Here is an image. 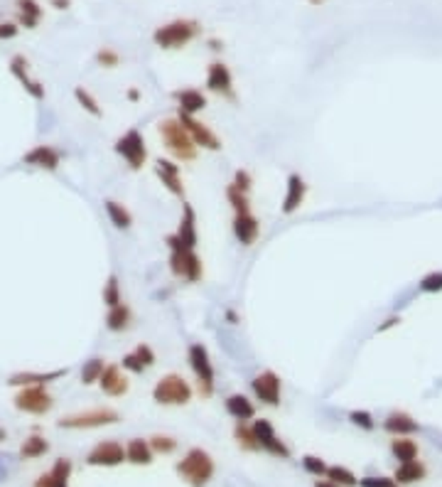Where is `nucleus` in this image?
I'll list each match as a JSON object with an SVG mask.
<instances>
[{"mask_svg":"<svg viewBox=\"0 0 442 487\" xmlns=\"http://www.w3.org/2000/svg\"><path fill=\"white\" fill-rule=\"evenodd\" d=\"M165 244L170 249V258H168L170 274L174 278L187 280V283H199L204 278V263L202 256L197 254V249L185 247L174 234L165 236Z\"/></svg>","mask_w":442,"mask_h":487,"instance_id":"f257e3e1","label":"nucleus"},{"mask_svg":"<svg viewBox=\"0 0 442 487\" xmlns=\"http://www.w3.org/2000/svg\"><path fill=\"white\" fill-rule=\"evenodd\" d=\"M174 472L179 475V480L187 482L190 487H207L214 480L217 472V463H214L212 453L204 448H190L182 460H177Z\"/></svg>","mask_w":442,"mask_h":487,"instance_id":"f03ea898","label":"nucleus"},{"mask_svg":"<svg viewBox=\"0 0 442 487\" xmlns=\"http://www.w3.org/2000/svg\"><path fill=\"white\" fill-rule=\"evenodd\" d=\"M157 133H160V140H163L165 151L179 162H192L199 155V148L194 146V140L190 138L187 128L179 124V118H163L157 124Z\"/></svg>","mask_w":442,"mask_h":487,"instance_id":"7ed1b4c3","label":"nucleus"},{"mask_svg":"<svg viewBox=\"0 0 442 487\" xmlns=\"http://www.w3.org/2000/svg\"><path fill=\"white\" fill-rule=\"evenodd\" d=\"M187 364H190L192 374L197 381V392L204 399H212L217 392V370H214L212 354H209L207 345L202 342H192L187 347Z\"/></svg>","mask_w":442,"mask_h":487,"instance_id":"20e7f679","label":"nucleus"},{"mask_svg":"<svg viewBox=\"0 0 442 487\" xmlns=\"http://www.w3.org/2000/svg\"><path fill=\"white\" fill-rule=\"evenodd\" d=\"M202 35V25L190 17H179L168 25H160V28L152 32V42H155L160 50H182Z\"/></svg>","mask_w":442,"mask_h":487,"instance_id":"39448f33","label":"nucleus"},{"mask_svg":"<svg viewBox=\"0 0 442 487\" xmlns=\"http://www.w3.org/2000/svg\"><path fill=\"white\" fill-rule=\"evenodd\" d=\"M194 397V389L192 384L177 372H170V374L160 376L152 387V401L160 403V406H187Z\"/></svg>","mask_w":442,"mask_h":487,"instance_id":"423d86ee","label":"nucleus"},{"mask_svg":"<svg viewBox=\"0 0 442 487\" xmlns=\"http://www.w3.org/2000/svg\"><path fill=\"white\" fill-rule=\"evenodd\" d=\"M121 421V414L111 406H96L89 411H79L72 416H62L57 421V428L62 431H94V428H103V426H113Z\"/></svg>","mask_w":442,"mask_h":487,"instance_id":"0eeeda50","label":"nucleus"},{"mask_svg":"<svg viewBox=\"0 0 442 487\" xmlns=\"http://www.w3.org/2000/svg\"><path fill=\"white\" fill-rule=\"evenodd\" d=\"M113 153L128 165L133 173L143 170L148 165V146L145 135L140 133V128H128L123 135H118L113 143Z\"/></svg>","mask_w":442,"mask_h":487,"instance_id":"6e6552de","label":"nucleus"},{"mask_svg":"<svg viewBox=\"0 0 442 487\" xmlns=\"http://www.w3.org/2000/svg\"><path fill=\"white\" fill-rule=\"evenodd\" d=\"M12 406L20 414L45 416L54 409V397L47 392V387H23L12 397Z\"/></svg>","mask_w":442,"mask_h":487,"instance_id":"1a4fd4ad","label":"nucleus"},{"mask_svg":"<svg viewBox=\"0 0 442 487\" xmlns=\"http://www.w3.org/2000/svg\"><path fill=\"white\" fill-rule=\"evenodd\" d=\"M251 392L256 397V401L275 409L283 401V379L273 370H263L261 374H256L251 379Z\"/></svg>","mask_w":442,"mask_h":487,"instance_id":"9d476101","label":"nucleus"},{"mask_svg":"<svg viewBox=\"0 0 442 487\" xmlns=\"http://www.w3.org/2000/svg\"><path fill=\"white\" fill-rule=\"evenodd\" d=\"M84 463L89 465V468H118V465L125 463V446L118 443L116 438L99 441L94 448L86 453Z\"/></svg>","mask_w":442,"mask_h":487,"instance_id":"9b49d317","label":"nucleus"},{"mask_svg":"<svg viewBox=\"0 0 442 487\" xmlns=\"http://www.w3.org/2000/svg\"><path fill=\"white\" fill-rule=\"evenodd\" d=\"M253 433H256L258 443H261V450L273 458H280V460H288L290 458V448L285 446V441L275 433V426L270 423L268 419H253L251 423Z\"/></svg>","mask_w":442,"mask_h":487,"instance_id":"f8f14e48","label":"nucleus"},{"mask_svg":"<svg viewBox=\"0 0 442 487\" xmlns=\"http://www.w3.org/2000/svg\"><path fill=\"white\" fill-rule=\"evenodd\" d=\"M179 124L185 126L187 133H190V138L194 140V146L199 148V151H221L224 148V143H221V138H219L217 133H214L212 128H209L204 121H199L197 116H187V113H177Z\"/></svg>","mask_w":442,"mask_h":487,"instance_id":"ddd939ff","label":"nucleus"},{"mask_svg":"<svg viewBox=\"0 0 442 487\" xmlns=\"http://www.w3.org/2000/svg\"><path fill=\"white\" fill-rule=\"evenodd\" d=\"M204 86H207V91H212V94L231 101V104H236V99H239V96H236V86H234V74H231V69L226 67L224 62L209 64Z\"/></svg>","mask_w":442,"mask_h":487,"instance_id":"4468645a","label":"nucleus"},{"mask_svg":"<svg viewBox=\"0 0 442 487\" xmlns=\"http://www.w3.org/2000/svg\"><path fill=\"white\" fill-rule=\"evenodd\" d=\"M155 175L163 182V187L172 197L185 200V180H182V168L177 165V160L170 157H157L155 160Z\"/></svg>","mask_w":442,"mask_h":487,"instance_id":"2eb2a0df","label":"nucleus"},{"mask_svg":"<svg viewBox=\"0 0 442 487\" xmlns=\"http://www.w3.org/2000/svg\"><path fill=\"white\" fill-rule=\"evenodd\" d=\"M62 151L54 146H47V143H39V146H32L28 153L23 155V165L28 168H37V170H47V173H54L62 165Z\"/></svg>","mask_w":442,"mask_h":487,"instance_id":"dca6fc26","label":"nucleus"},{"mask_svg":"<svg viewBox=\"0 0 442 487\" xmlns=\"http://www.w3.org/2000/svg\"><path fill=\"white\" fill-rule=\"evenodd\" d=\"M308 182H305V178L300 173H290L288 175V182H285V195H283V202H280V212L285 214V217H290V214H295L297 209L303 207L305 200H308Z\"/></svg>","mask_w":442,"mask_h":487,"instance_id":"f3484780","label":"nucleus"},{"mask_svg":"<svg viewBox=\"0 0 442 487\" xmlns=\"http://www.w3.org/2000/svg\"><path fill=\"white\" fill-rule=\"evenodd\" d=\"M69 374V370H50V372H15L8 376V387L23 389V387H47L52 381H59Z\"/></svg>","mask_w":442,"mask_h":487,"instance_id":"a211bd4d","label":"nucleus"},{"mask_svg":"<svg viewBox=\"0 0 442 487\" xmlns=\"http://www.w3.org/2000/svg\"><path fill=\"white\" fill-rule=\"evenodd\" d=\"M99 389L111 399L125 397L130 389L128 372H123L121 364H106V370H103L101 379H99Z\"/></svg>","mask_w":442,"mask_h":487,"instance_id":"6ab92c4d","label":"nucleus"},{"mask_svg":"<svg viewBox=\"0 0 442 487\" xmlns=\"http://www.w3.org/2000/svg\"><path fill=\"white\" fill-rule=\"evenodd\" d=\"M10 74L23 84V89L32 96L34 101H45V86L39 84L37 79L30 77V62L25 55H12L10 57Z\"/></svg>","mask_w":442,"mask_h":487,"instance_id":"aec40b11","label":"nucleus"},{"mask_svg":"<svg viewBox=\"0 0 442 487\" xmlns=\"http://www.w3.org/2000/svg\"><path fill=\"white\" fill-rule=\"evenodd\" d=\"M231 229L241 247H253L261 236V219L253 212H241L234 214V222H231Z\"/></svg>","mask_w":442,"mask_h":487,"instance_id":"412c9836","label":"nucleus"},{"mask_svg":"<svg viewBox=\"0 0 442 487\" xmlns=\"http://www.w3.org/2000/svg\"><path fill=\"white\" fill-rule=\"evenodd\" d=\"M172 99L177 104V113H187V116H197V113H202L209 106L207 94L194 89V86H185V89L172 91Z\"/></svg>","mask_w":442,"mask_h":487,"instance_id":"4be33fe9","label":"nucleus"},{"mask_svg":"<svg viewBox=\"0 0 442 487\" xmlns=\"http://www.w3.org/2000/svg\"><path fill=\"white\" fill-rule=\"evenodd\" d=\"M174 236H177V239L190 249H197V244H199V231H197V212H194V207H192L190 202L182 204V217H179V225H177Z\"/></svg>","mask_w":442,"mask_h":487,"instance_id":"5701e85b","label":"nucleus"},{"mask_svg":"<svg viewBox=\"0 0 442 487\" xmlns=\"http://www.w3.org/2000/svg\"><path fill=\"white\" fill-rule=\"evenodd\" d=\"M224 409L236 423H239V421L241 423H248V421L256 419V403H253L246 394H231V397H226Z\"/></svg>","mask_w":442,"mask_h":487,"instance_id":"b1692460","label":"nucleus"},{"mask_svg":"<svg viewBox=\"0 0 442 487\" xmlns=\"http://www.w3.org/2000/svg\"><path fill=\"white\" fill-rule=\"evenodd\" d=\"M383 431L391 433L393 438L396 436H413L415 431H420L418 421L413 419L410 414H405V411H391V414L383 419Z\"/></svg>","mask_w":442,"mask_h":487,"instance_id":"393cba45","label":"nucleus"},{"mask_svg":"<svg viewBox=\"0 0 442 487\" xmlns=\"http://www.w3.org/2000/svg\"><path fill=\"white\" fill-rule=\"evenodd\" d=\"M133 327V308L128 303H118L113 308H106V330L108 332H125Z\"/></svg>","mask_w":442,"mask_h":487,"instance_id":"a878e982","label":"nucleus"},{"mask_svg":"<svg viewBox=\"0 0 442 487\" xmlns=\"http://www.w3.org/2000/svg\"><path fill=\"white\" fill-rule=\"evenodd\" d=\"M152 458H155V453H152L148 438H130V441L125 443V463L152 465Z\"/></svg>","mask_w":442,"mask_h":487,"instance_id":"bb28decb","label":"nucleus"},{"mask_svg":"<svg viewBox=\"0 0 442 487\" xmlns=\"http://www.w3.org/2000/svg\"><path fill=\"white\" fill-rule=\"evenodd\" d=\"M425 475H428V468L415 458V460H408V463H398L396 472H393V480H396L398 485H413V482L425 480Z\"/></svg>","mask_w":442,"mask_h":487,"instance_id":"cd10ccee","label":"nucleus"},{"mask_svg":"<svg viewBox=\"0 0 442 487\" xmlns=\"http://www.w3.org/2000/svg\"><path fill=\"white\" fill-rule=\"evenodd\" d=\"M103 209H106L108 222H111V225L116 227V229L128 231L130 227H133V214H130V209L125 207L123 202H118V200H106V202H103Z\"/></svg>","mask_w":442,"mask_h":487,"instance_id":"c85d7f7f","label":"nucleus"},{"mask_svg":"<svg viewBox=\"0 0 442 487\" xmlns=\"http://www.w3.org/2000/svg\"><path fill=\"white\" fill-rule=\"evenodd\" d=\"M17 6V23L28 30H34L42 20V8L37 0H15Z\"/></svg>","mask_w":442,"mask_h":487,"instance_id":"c756f323","label":"nucleus"},{"mask_svg":"<svg viewBox=\"0 0 442 487\" xmlns=\"http://www.w3.org/2000/svg\"><path fill=\"white\" fill-rule=\"evenodd\" d=\"M47 453H50V441L45 436H39V433L28 436L23 441V446H20V458L23 460H37Z\"/></svg>","mask_w":442,"mask_h":487,"instance_id":"7c9ffc66","label":"nucleus"},{"mask_svg":"<svg viewBox=\"0 0 442 487\" xmlns=\"http://www.w3.org/2000/svg\"><path fill=\"white\" fill-rule=\"evenodd\" d=\"M391 453L398 463H408V460H415L420 453L418 443L413 441L410 436H396L391 441Z\"/></svg>","mask_w":442,"mask_h":487,"instance_id":"2f4dec72","label":"nucleus"},{"mask_svg":"<svg viewBox=\"0 0 442 487\" xmlns=\"http://www.w3.org/2000/svg\"><path fill=\"white\" fill-rule=\"evenodd\" d=\"M234 441L239 443V448L246 450V453H261V443H258L251 423H241L239 421V423L234 426Z\"/></svg>","mask_w":442,"mask_h":487,"instance_id":"473e14b6","label":"nucleus"},{"mask_svg":"<svg viewBox=\"0 0 442 487\" xmlns=\"http://www.w3.org/2000/svg\"><path fill=\"white\" fill-rule=\"evenodd\" d=\"M103 370H106V359L103 357L86 359L84 367H81V384H84V387H94V384H99Z\"/></svg>","mask_w":442,"mask_h":487,"instance_id":"72a5a7b5","label":"nucleus"},{"mask_svg":"<svg viewBox=\"0 0 442 487\" xmlns=\"http://www.w3.org/2000/svg\"><path fill=\"white\" fill-rule=\"evenodd\" d=\"M74 99H77V104L84 108L89 116H94V118H101L103 116L101 104H99V99H96V96L91 94L89 89H84V86H77V89H74Z\"/></svg>","mask_w":442,"mask_h":487,"instance_id":"f704fd0d","label":"nucleus"},{"mask_svg":"<svg viewBox=\"0 0 442 487\" xmlns=\"http://www.w3.org/2000/svg\"><path fill=\"white\" fill-rule=\"evenodd\" d=\"M226 202L231 204V209H234V214H241V212H253V204H251V197L246 195V192L236 190L234 185H226Z\"/></svg>","mask_w":442,"mask_h":487,"instance_id":"c9c22d12","label":"nucleus"},{"mask_svg":"<svg viewBox=\"0 0 442 487\" xmlns=\"http://www.w3.org/2000/svg\"><path fill=\"white\" fill-rule=\"evenodd\" d=\"M148 443H150V448L155 455H172L174 450L179 448L177 438L168 436V433H155V436L148 438Z\"/></svg>","mask_w":442,"mask_h":487,"instance_id":"e433bc0d","label":"nucleus"},{"mask_svg":"<svg viewBox=\"0 0 442 487\" xmlns=\"http://www.w3.org/2000/svg\"><path fill=\"white\" fill-rule=\"evenodd\" d=\"M325 477L332 482H336L339 487H356L359 485V477L354 475L349 468H344V465H330Z\"/></svg>","mask_w":442,"mask_h":487,"instance_id":"4c0bfd02","label":"nucleus"},{"mask_svg":"<svg viewBox=\"0 0 442 487\" xmlns=\"http://www.w3.org/2000/svg\"><path fill=\"white\" fill-rule=\"evenodd\" d=\"M101 298H103V305H106V308H113V305H118V303H123V293H121V280H118L116 274L108 276V280L103 283Z\"/></svg>","mask_w":442,"mask_h":487,"instance_id":"58836bf2","label":"nucleus"},{"mask_svg":"<svg viewBox=\"0 0 442 487\" xmlns=\"http://www.w3.org/2000/svg\"><path fill=\"white\" fill-rule=\"evenodd\" d=\"M130 352H133V357L138 359L140 364H143V370H150V367H155V362H157V354H155V350L150 347V345H148V342H138V345H135L133 350H130Z\"/></svg>","mask_w":442,"mask_h":487,"instance_id":"ea45409f","label":"nucleus"},{"mask_svg":"<svg viewBox=\"0 0 442 487\" xmlns=\"http://www.w3.org/2000/svg\"><path fill=\"white\" fill-rule=\"evenodd\" d=\"M303 468H305V472H308V475L325 477L327 475V468H330V465H327L322 458H317V455H303Z\"/></svg>","mask_w":442,"mask_h":487,"instance_id":"a19ab883","label":"nucleus"},{"mask_svg":"<svg viewBox=\"0 0 442 487\" xmlns=\"http://www.w3.org/2000/svg\"><path fill=\"white\" fill-rule=\"evenodd\" d=\"M96 64L103 69H116L121 64V55L113 47H101V50L96 52Z\"/></svg>","mask_w":442,"mask_h":487,"instance_id":"79ce46f5","label":"nucleus"},{"mask_svg":"<svg viewBox=\"0 0 442 487\" xmlns=\"http://www.w3.org/2000/svg\"><path fill=\"white\" fill-rule=\"evenodd\" d=\"M420 293H442V271H430L418 283Z\"/></svg>","mask_w":442,"mask_h":487,"instance_id":"37998d69","label":"nucleus"},{"mask_svg":"<svg viewBox=\"0 0 442 487\" xmlns=\"http://www.w3.org/2000/svg\"><path fill=\"white\" fill-rule=\"evenodd\" d=\"M349 421H352L354 426H359L361 431H374L376 428L374 416H371L369 411H364V409H354L352 414H349Z\"/></svg>","mask_w":442,"mask_h":487,"instance_id":"c03bdc74","label":"nucleus"},{"mask_svg":"<svg viewBox=\"0 0 442 487\" xmlns=\"http://www.w3.org/2000/svg\"><path fill=\"white\" fill-rule=\"evenodd\" d=\"M231 185L236 187V190H241V192H246V195H251V190H253V175L248 173V170H236L234 173V180H231Z\"/></svg>","mask_w":442,"mask_h":487,"instance_id":"a18cd8bd","label":"nucleus"},{"mask_svg":"<svg viewBox=\"0 0 442 487\" xmlns=\"http://www.w3.org/2000/svg\"><path fill=\"white\" fill-rule=\"evenodd\" d=\"M359 487H401L398 485L393 477H383V475H379V477H361L359 480Z\"/></svg>","mask_w":442,"mask_h":487,"instance_id":"49530a36","label":"nucleus"},{"mask_svg":"<svg viewBox=\"0 0 442 487\" xmlns=\"http://www.w3.org/2000/svg\"><path fill=\"white\" fill-rule=\"evenodd\" d=\"M17 25L15 23H0V39H12L17 35Z\"/></svg>","mask_w":442,"mask_h":487,"instance_id":"de8ad7c7","label":"nucleus"},{"mask_svg":"<svg viewBox=\"0 0 442 487\" xmlns=\"http://www.w3.org/2000/svg\"><path fill=\"white\" fill-rule=\"evenodd\" d=\"M396 325H401V315H391V318H386L383 323L379 325V332H386L391 330V327H396Z\"/></svg>","mask_w":442,"mask_h":487,"instance_id":"09e8293b","label":"nucleus"},{"mask_svg":"<svg viewBox=\"0 0 442 487\" xmlns=\"http://www.w3.org/2000/svg\"><path fill=\"white\" fill-rule=\"evenodd\" d=\"M50 6L57 8V10H67L72 6V0H50Z\"/></svg>","mask_w":442,"mask_h":487,"instance_id":"8fccbe9b","label":"nucleus"},{"mask_svg":"<svg viewBox=\"0 0 442 487\" xmlns=\"http://www.w3.org/2000/svg\"><path fill=\"white\" fill-rule=\"evenodd\" d=\"M314 487H339V485L332 482V480H327V477H317V480H314Z\"/></svg>","mask_w":442,"mask_h":487,"instance_id":"3c124183","label":"nucleus"},{"mask_svg":"<svg viewBox=\"0 0 442 487\" xmlns=\"http://www.w3.org/2000/svg\"><path fill=\"white\" fill-rule=\"evenodd\" d=\"M125 96H128V101H140V89H135V86H130L128 91H125Z\"/></svg>","mask_w":442,"mask_h":487,"instance_id":"603ef678","label":"nucleus"},{"mask_svg":"<svg viewBox=\"0 0 442 487\" xmlns=\"http://www.w3.org/2000/svg\"><path fill=\"white\" fill-rule=\"evenodd\" d=\"M209 50H214V52L224 50V42H219L217 37H212V39H209Z\"/></svg>","mask_w":442,"mask_h":487,"instance_id":"864d4df0","label":"nucleus"},{"mask_svg":"<svg viewBox=\"0 0 442 487\" xmlns=\"http://www.w3.org/2000/svg\"><path fill=\"white\" fill-rule=\"evenodd\" d=\"M226 320H229L231 325H236V323H239V315H236L234 310H226Z\"/></svg>","mask_w":442,"mask_h":487,"instance_id":"5fc2aeb1","label":"nucleus"},{"mask_svg":"<svg viewBox=\"0 0 442 487\" xmlns=\"http://www.w3.org/2000/svg\"><path fill=\"white\" fill-rule=\"evenodd\" d=\"M308 3H310V6H314V8H319V6H325L327 0H308Z\"/></svg>","mask_w":442,"mask_h":487,"instance_id":"6e6d98bb","label":"nucleus"},{"mask_svg":"<svg viewBox=\"0 0 442 487\" xmlns=\"http://www.w3.org/2000/svg\"><path fill=\"white\" fill-rule=\"evenodd\" d=\"M0 441H6V431L3 428H0Z\"/></svg>","mask_w":442,"mask_h":487,"instance_id":"4d7b16f0","label":"nucleus"}]
</instances>
